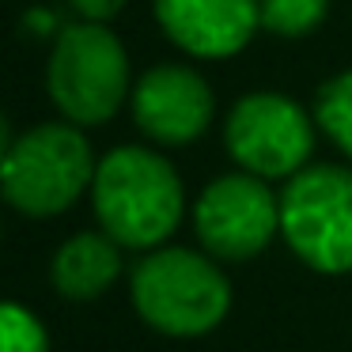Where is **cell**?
Listing matches in <instances>:
<instances>
[{
  "label": "cell",
  "instance_id": "obj_3",
  "mask_svg": "<svg viewBox=\"0 0 352 352\" xmlns=\"http://www.w3.org/2000/svg\"><path fill=\"white\" fill-rule=\"evenodd\" d=\"M91 148L72 125H38L12 144L0 167V190L19 212L57 216L95 182Z\"/></svg>",
  "mask_w": 352,
  "mask_h": 352
},
{
  "label": "cell",
  "instance_id": "obj_8",
  "mask_svg": "<svg viewBox=\"0 0 352 352\" xmlns=\"http://www.w3.org/2000/svg\"><path fill=\"white\" fill-rule=\"evenodd\" d=\"M133 114L148 137L163 144H186L212 122V91L193 69L163 65L137 84Z\"/></svg>",
  "mask_w": 352,
  "mask_h": 352
},
{
  "label": "cell",
  "instance_id": "obj_2",
  "mask_svg": "<svg viewBox=\"0 0 352 352\" xmlns=\"http://www.w3.org/2000/svg\"><path fill=\"white\" fill-rule=\"evenodd\" d=\"M133 299L144 322L175 337L212 329L228 314L231 288L223 273L190 250H160L133 273Z\"/></svg>",
  "mask_w": 352,
  "mask_h": 352
},
{
  "label": "cell",
  "instance_id": "obj_15",
  "mask_svg": "<svg viewBox=\"0 0 352 352\" xmlns=\"http://www.w3.org/2000/svg\"><path fill=\"white\" fill-rule=\"evenodd\" d=\"M8 152H12V129H8V118L0 114V167H4Z\"/></svg>",
  "mask_w": 352,
  "mask_h": 352
},
{
  "label": "cell",
  "instance_id": "obj_13",
  "mask_svg": "<svg viewBox=\"0 0 352 352\" xmlns=\"http://www.w3.org/2000/svg\"><path fill=\"white\" fill-rule=\"evenodd\" d=\"M0 352H46V329L19 303H0Z\"/></svg>",
  "mask_w": 352,
  "mask_h": 352
},
{
  "label": "cell",
  "instance_id": "obj_4",
  "mask_svg": "<svg viewBox=\"0 0 352 352\" xmlns=\"http://www.w3.org/2000/svg\"><path fill=\"white\" fill-rule=\"evenodd\" d=\"M280 228L292 250L322 273L352 269V170L311 167L280 197Z\"/></svg>",
  "mask_w": 352,
  "mask_h": 352
},
{
  "label": "cell",
  "instance_id": "obj_1",
  "mask_svg": "<svg viewBox=\"0 0 352 352\" xmlns=\"http://www.w3.org/2000/svg\"><path fill=\"white\" fill-rule=\"evenodd\" d=\"M95 216L122 246H155L178 228L182 182L163 155L148 148H118L95 170Z\"/></svg>",
  "mask_w": 352,
  "mask_h": 352
},
{
  "label": "cell",
  "instance_id": "obj_6",
  "mask_svg": "<svg viewBox=\"0 0 352 352\" xmlns=\"http://www.w3.org/2000/svg\"><path fill=\"white\" fill-rule=\"evenodd\" d=\"M228 148L250 175H292L311 152V122L280 95H246L228 118Z\"/></svg>",
  "mask_w": 352,
  "mask_h": 352
},
{
  "label": "cell",
  "instance_id": "obj_10",
  "mask_svg": "<svg viewBox=\"0 0 352 352\" xmlns=\"http://www.w3.org/2000/svg\"><path fill=\"white\" fill-rule=\"evenodd\" d=\"M122 269V254H118V239H110L107 231L95 235L69 239L54 258V284L65 299H95L102 288H110Z\"/></svg>",
  "mask_w": 352,
  "mask_h": 352
},
{
  "label": "cell",
  "instance_id": "obj_9",
  "mask_svg": "<svg viewBox=\"0 0 352 352\" xmlns=\"http://www.w3.org/2000/svg\"><path fill=\"white\" fill-rule=\"evenodd\" d=\"M163 31L197 57H228L250 42L258 19L254 0H155Z\"/></svg>",
  "mask_w": 352,
  "mask_h": 352
},
{
  "label": "cell",
  "instance_id": "obj_7",
  "mask_svg": "<svg viewBox=\"0 0 352 352\" xmlns=\"http://www.w3.org/2000/svg\"><path fill=\"white\" fill-rule=\"evenodd\" d=\"M280 228V205L258 175L216 178L197 201V235L220 258H250L265 250Z\"/></svg>",
  "mask_w": 352,
  "mask_h": 352
},
{
  "label": "cell",
  "instance_id": "obj_5",
  "mask_svg": "<svg viewBox=\"0 0 352 352\" xmlns=\"http://www.w3.org/2000/svg\"><path fill=\"white\" fill-rule=\"evenodd\" d=\"M129 91L125 50L99 23L61 31L50 57V95L69 122L102 125Z\"/></svg>",
  "mask_w": 352,
  "mask_h": 352
},
{
  "label": "cell",
  "instance_id": "obj_14",
  "mask_svg": "<svg viewBox=\"0 0 352 352\" xmlns=\"http://www.w3.org/2000/svg\"><path fill=\"white\" fill-rule=\"evenodd\" d=\"M72 8L80 12V16H87V19H110V16H118V12L125 8V0H72Z\"/></svg>",
  "mask_w": 352,
  "mask_h": 352
},
{
  "label": "cell",
  "instance_id": "obj_11",
  "mask_svg": "<svg viewBox=\"0 0 352 352\" xmlns=\"http://www.w3.org/2000/svg\"><path fill=\"white\" fill-rule=\"evenodd\" d=\"M322 16H326V0H261L258 4V19L284 38H299V34L314 31Z\"/></svg>",
  "mask_w": 352,
  "mask_h": 352
},
{
  "label": "cell",
  "instance_id": "obj_12",
  "mask_svg": "<svg viewBox=\"0 0 352 352\" xmlns=\"http://www.w3.org/2000/svg\"><path fill=\"white\" fill-rule=\"evenodd\" d=\"M318 122L352 155V72L329 80L318 95Z\"/></svg>",
  "mask_w": 352,
  "mask_h": 352
}]
</instances>
